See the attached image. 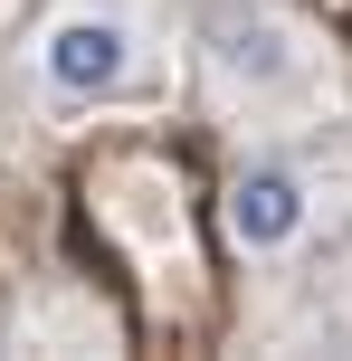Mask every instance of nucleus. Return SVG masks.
<instances>
[{
    "label": "nucleus",
    "mask_w": 352,
    "mask_h": 361,
    "mask_svg": "<svg viewBox=\"0 0 352 361\" xmlns=\"http://www.w3.org/2000/svg\"><path fill=\"white\" fill-rule=\"evenodd\" d=\"M29 67L57 105H133L152 95V19L133 0H57Z\"/></svg>",
    "instance_id": "obj_1"
},
{
    "label": "nucleus",
    "mask_w": 352,
    "mask_h": 361,
    "mask_svg": "<svg viewBox=\"0 0 352 361\" xmlns=\"http://www.w3.org/2000/svg\"><path fill=\"white\" fill-rule=\"evenodd\" d=\"M200 48H210V76L229 95H248V105H277V95L315 86V38L267 0H219L200 19Z\"/></svg>",
    "instance_id": "obj_2"
},
{
    "label": "nucleus",
    "mask_w": 352,
    "mask_h": 361,
    "mask_svg": "<svg viewBox=\"0 0 352 361\" xmlns=\"http://www.w3.org/2000/svg\"><path fill=\"white\" fill-rule=\"evenodd\" d=\"M229 247L238 257H286L305 247V228H315V171L305 162H248L229 180Z\"/></svg>",
    "instance_id": "obj_3"
}]
</instances>
